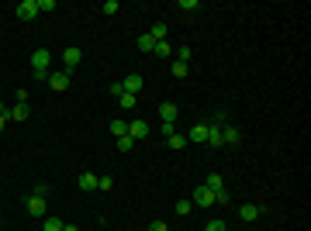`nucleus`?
<instances>
[{
    "mask_svg": "<svg viewBox=\"0 0 311 231\" xmlns=\"http://www.w3.org/2000/svg\"><path fill=\"white\" fill-rule=\"evenodd\" d=\"M180 7H183V10H197L201 3H197V0H180Z\"/></svg>",
    "mask_w": 311,
    "mask_h": 231,
    "instance_id": "2f4dec72",
    "label": "nucleus"
},
{
    "mask_svg": "<svg viewBox=\"0 0 311 231\" xmlns=\"http://www.w3.org/2000/svg\"><path fill=\"white\" fill-rule=\"evenodd\" d=\"M149 35H153L156 42H166V24H162V21H156L153 28H149Z\"/></svg>",
    "mask_w": 311,
    "mask_h": 231,
    "instance_id": "412c9836",
    "label": "nucleus"
},
{
    "mask_svg": "<svg viewBox=\"0 0 311 231\" xmlns=\"http://www.w3.org/2000/svg\"><path fill=\"white\" fill-rule=\"evenodd\" d=\"M118 149H121V152H132V149H135V138H132V135H121V138H118Z\"/></svg>",
    "mask_w": 311,
    "mask_h": 231,
    "instance_id": "393cba45",
    "label": "nucleus"
},
{
    "mask_svg": "<svg viewBox=\"0 0 311 231\" xmlns=\"http://www.w3.org/2000/svg\"><path fill=\"white\" fill-rule=\"evenodd\" d=\"M0 114H7V107H3V100H0Z\"/></svg>",
    "mask_w": 311,
    "mask_h": 231,
    "instance_id": "4c0bfd02",
    "label": "nucleus"
},
{
    "mask_svg": "<svg viewBox=\"0 0 311 231\" xmlns=\"http://www.w3.org/2000/svg\"><path fill=\"white\" fill-rule=\"evenodd\" d=\"M204 231H229V228H225V221H208Z\"/></svg>",
    "mask_w": 311,
    "mask_h": 231,
    "instance_id": "c85d7f7f",
    "label": "nucleus"
},
{
    "mask_svg": "<svg viewBox=\"0 0 311 231\" xmlns=\"http://www.w3.org/2000/svg\"><path fill=\"white\" fill-rule=\"evenodd\" d=\"M153 56H159V59H169V56H173V45H169V42H156Z\"/></svg>",
    "mask_w": 311,
    "mask_h": 231,
    "instance_id": "a211bd4d",
    "label": "nucleus"
},
{
    "mask_svg": "<svg viewBox=\"0 0 311 231\" xmlns=\"http://www.w3.org/2000/svg\"><path fill=\"white\" fill-rule=\"evenodd\" d=\"M149 231H169V228H166V221H153V225H149Z\"/></svg>",
    "mask_w": 311,
    "mask_h": 231,
    "instance_id": "f704fd0d",
    "label": "nucleus"
},
{
    "mask_svg": "<svg viewBox=\"0 0 311 231\" xmlns=\"http://www.w3.org/2000/svg\"><path fill=\"white\" fill-rule=\"evenodd\" d=\"M153 49H156V38L146 31V35H139V52H149L153 56Z\"/></svg>",
    "mask_w": 311,
    "mask_h": 231,
    "instance_id": "dca6fc26",
    "label": "nucleus"
},
{
    "mask_svg": "<svg viewBox=\"0 0 311 231\" xmlns=\"http://www.w3.org/2000/svg\"><path fill=\"white\" fill-rule=\"evenodd\" d=\"M7 114H10V121H28V104H14Z\"/></svg>",
    "mask_w": 311,
    "mask_h": 231,
    "instance_id": "4468645a",
    "label": "nucleus"
},
{
    "mask_svg": "<svg viewBox=\"0 0 311 231\" xmlns=\"http://www.w3.org/2000/svg\"><path fill=\"white\" fill-rule=\"evenodd\" d=\"M135 104H139V97H132V93H121V97H118V107H121V111H132Z\"/></svg>",
    "mask_w": 311,
    "mask_h": 231,
    "instance_id": "6ab92c4d",
    "label": "nucleus"
},
{
    "mask_svg": "<svg viewBox=\"0 0 311 231\" xmlns=\"http://www.w3.org/2000/svg\"><path fill=\"white\" fill-rule=\"evenodd\" d=\"M45 83H49L56 93H63V90H70V73H66V69H59V73H49V76H45Z\"/></svg>",
    "mask_w": 311,
    "mask_h": 231,
    "instance_id": "39448f33",
    "label": "nucleus"
},
{
    "mask_svg": "<svg viewBox=\"0 0 311 231\" xmlns=\"http://www.w3.org/2000/svg\"><path fill=\"white\" fill-rule=\"evenodd\" d=\"M176 59H180V62H190V49H187V45H183V49H180V52H176Z\"/></svg>",
    "mask_w": 311,
    "mask_h": 231,
    "instance_id": "473e14b6",
    "label": "nucleus"
},
{
    "mask_svg": "<svg viewBox=\"0 0 311 231\" xmlns=\"http://www.w3.org/2000/svg\"><path fill=\"white\" fill-rule=\"evenodd\" d=\"M204 186H208L211 193H222V190H225V186H222V176H218V173H211V176L204 179Z\"/></svg>",
    "mask_w": 311,
    "mask_h": 231,
    "instance_id": "f3484780",
    "label": "nucleus"
},
{
    "mask_svg": "<svg viewBox=\"0 0 311 231\" xmlns=\"http://www.w3.org/2000/svg\"><path fill=\"white\" fill-rule=\"evenodd\" d=\"M63 225H66V221H59V218H45V221H42V231H63Z\"/></svg>",
    "mask_w": 311,
    "mask_h": 231,
    "instance_id": "4be33fe9",
    "label": "nucleus"
},
{
    "mask_svg": "<svg viewBox=\"0 0 311 231\" xmlns=\"http://www.w3.org/2000/svg\"><path fill=\"white\" fill-rule=\"evenodd\" d=\"M222 124H225V114H218L215 121H208V138H204V142H208L211 149H222Z\"/></svg>",
    "mask_w": 311,
    "mask_h": 231,
    "instance_id": "f03ea898",
    "label": "nucleus"
},
{
    "mask_svg": "<svg viewBox=\"0 0 311 231\" xmlns=\"http://www.w3.org/2000/svg\"><path fill=\"white\" fill-rule=\"evenodd\" d=\"M42 10H56V0H38V14Z\"/></svg>",
    "mask_w": 311,
    "mask_h": 231,
    "instance_id": "c756f323",
    "label": "nucleus"
},
{
    "mask_svg": "<svg viewBox=\"0 0 311 231\" xmlns=\"http://www.w3.org/2000/svg\"><path fill=\"white\" fill-rule=\"evenodd\" d=\"M79 190H97V176L93 173H83L79 176Z\"/></svg>",
    "mask_w": 311,
    "mask_h": 231,
    "instance_id": "aec40b11",
    "label": "nucleus"
},
{
    "mask_svg": "<svg viewBox=\"0 0 311 231\" xmlns=\"http://www.w3.org/2000/svg\"><path fill=\"white\" fill-rule=\"evenodd\" d=\"M222 145H242V131L235 128V124H222Z\"/></svg>",
    "mask_w": 311,
    "mask_h": 231,
    "instance_id": "0eeeda50",
    "label": "nucleus"
},
{
    "mask_svg": "<svg viewBox=\"0 0 311 231\" xmlns=\"http://www.w3.org/2000/svg\"><path fill=\"white\" fill-rule=\"evenodd\" d=\"M10 121V114H0V131H3V124Z\"/></svg>",
    "mask_w": 311,
    "mask_h": 231,
    "instance_id": "c9c22d12",
    "label": "nucleus"
},
{
    "mask_svg": "<svg viewBox=\"0 0 311 231\" xmlns=\"http://www.w3.org/2000/svg\"><path fill=\"white\" fill-rule=\"evenodd\" d=\"M194 204H197V207H215V193L201 183V186L194 190Z\"/></svg>",
    "mask_w": 311,
    "mask_h": 231,
    "instance_id": "1a4fd4ad",
    "label": "nucleus"
},
{
    "mask_svg": "<svg viewBox=\"0 0 311 231\" xmlns=\"http://www.w3.org/2000/svg\"><path fill=\"white\" fill-rule=\"evenodd\" d=\"M111 135H114V138L128 135V121H111Z\"/></svg>",
    "mask_w": 311,
    "mask_h": 231,
    "instance_id": "5701e85b",
    "label": "nucleus"
},
{
    "mask_svg": "<svg viewBox=\"0 0 311 231\" xmlns=\"http://www.w3.org/2000/svg\"><path fill=\"white\" fill-rule=\"evenodd\" d=\"M49 66H52V52H49V49H35V56H31V69H35V76L45 79L49 76Z\"/></svg>",
    "mask_w": 311,
    "mask_h": 231,
    "instance_id": "f257e3e1",
    "label": "nucleus"
},
{
    "mask_svg": "<svg viewBox=\"0 0 311 231\" xmlns=\"http://www.w3.org/2000/svg\"><path fill=\"white\" fill-rule=\"evenodd\" d=\"M31 193H35V197H45V193H49V183H35V190H31Z\"/></svg>",
    "mask_w": 311,
    "mask_h": 231,
    "instance_id": "7c9ffc66",
    "label": "nucleus"
},
{
    "mask_svg": "<svg viewBox=\"0 0 311 231\" xmlns=\"http://www.w3.org/2000/svg\"><path fill=\"white\" fill-rule=\"evenodd\" d=\"M259 214H266V204H242V207H238V218H242L245 225H252Z\"/></svg>",
    "mask_w": 311,
    "mask_h": 231,
    "instance_id": "7ed1b4c3",
    "label": "nucleus"
},
{
    "mask_svg": "<svg viewBox=\"0 0 311 231\" xmlns=\"http://www.w3.org/2000/svg\"><path fill=\"white\" fill-rule=\"evenodd\" d=\"M100 10L111 17V14H118V10H121V3H118V0H104V7H100Z\"/></svg>",
    "mask_w": 311,
    "mask_h": 231,
    "instance_id": "a878e982",
    "label": "nucleus"
},
{
    "mask_svg": "<svg viewBox=\"0 0 311 231\" xmlns=\"http://www.w3.org/2000/svg\"><path fill=\"white\" fill-rule=\"evenodd\" d=\"M79 62H83V52H79V49H66V52H63V69H66V73H73Z\"/></svg>",
    "mask_w": 311,
    "mask_h": 231,
    "instance_id": "6e6552de",
    "label": "nucleus"
},
{
    "mask_svg": "<svg viewBox=\"0 0 311 231\" xmlns=\"http://www.w3.org/2000/svg\"><path fill=\"white\" fill-rule=\"evenodd\" d=\"M173 207H176V214H190V207H194V204H190V200H176Z\"/></svg>",
    "mask_w": 311,
    "mask_h": 231,
    "instance_id": "cd10ccee",
    "label": "nucleus"
},
{
    "mask_svg": "<svg viewBox=\"0 0 311 231\" xmlns=\"http://www.w3.org/2000/svg\"><path fill=\"white\" fill-rule=\"evenodd\" d=\"M128 135H132L135 142H142V138H149V124H146V121H132V124H128Z\"/></svg>",
    "mask_w": 311,
    "mask_h": 231,
    "instance_id": "f8f14e48",
    "label": "nucleus"
},
{
    "mask_svg": "<svg viewBox=\"0 0 311 231\" xmlns=\"http://www.w3.org/2000/svg\"><path fill=\"white\" fill-rule=\"evenodd\" d=\"M142 83H146V79L139 76V73H132V76H125V79H121V86H125V93H132V97H135V93L142 90Z\"/></svg>",
    "mask_w": 311,
    "mask_h": 231,
    "instance_id": "9b49d317",
    "label": "nucleus"
},
{
    "mask_svg": "<svg viewBox=\"0 0 311 231\" xmlns=\"http://www.w3.org/2000/svg\"><path fill=\"white\" fill-rule=\"evenodd\" d=\"M14 100L17 104H28V90H14Z\"/></svg>",
    "mask_w": 311,
    "mask_h": 231,
    "instance_id": "72a5a7b5",
    "label": "nucleus"
},
{
    "mask_svg": "<svg viewBox=\"0 0 311 231\" xmlns=\"http://www.w3.org/2000/svg\"><path fill=\"white\" fill-rule=\"evenodd\" d=\"M24 204H28V214H31V218H45V197H35V193H31Z\"/></svg>",
    "mask_w": 311,
    "mask_h": 231,
    "instance_id": "9d476101",
    "label": "nucleus"
},
{
    "mask_svg": "<svg viewBox=\"0 0 311 231\" xmlns=\"http://www.w3.org/2000/svg\"><path fill=\"white\" fill-rule=\"evenodd\" d=\"M169 73H173L176 79H183L187 73H190V66H187V62H180V59H173V62H169Z\"/></svg>",
    "mask_w": 311,
    "mask_h": 231,
    "instance_id": "2eb2a0df",
    "label": "nucleus"
},
{
    "mask_svg": "<svg viewBox=\"0 0 311 231\" xmlns=\"http://www.w3.org/2000/svg\"><path fill=\"white\" fill-rule=\"evenodd\" d=\"M63 231H79V228L77 225H63Z\"/></svg>",
    "mask_w": 311,
    "mask_h": 231,
    "instance_id": "e433bc0d",
    "label": "nucleus"
},
{
    "mask_svg": "<svg viewBox=\"0 0 311 231\" xmlns=\"http://www.w3.org/2000/svg\"><path fill=\"white\" fill-rule=\"evenodd\" d=\"M204 138H208V121L194 124V128H190V135H187V142H194V145H201Z\"/></svg>",
    "mask_w": 311,
    "mask_h": 231,
    "instance_id": "ddd939ff",
    "label": "nucleus"
},
{
    "mask_svg": "<svg viewBox=\"0 0 311 231\" xmlns=\"http://www.w3.org/2000/svg\"><path fill=\"white\" fill-rule=\"evenodd\" d=\"M111 186H114V179H111V176H97V190H104V193H107Z\"/></svg>",
    "mask_w": 311,
    "mask_h": 231,
    "instance_id": "bb28decb",
    "label": "nucleus"
},
{
    "mask_svg": "<svg viewBox=\"0 0 311 231\" xmlns=\"http://www.w3.org/2000/svg\"><path fill=\"white\" fill-rule=\"evenodd\" d=\"M159 117H162V124H176L180 107H176V104H169V100H162V104H159Z\"/></svg>",
    "mask_w": 311,
    "mask_h": 231,
    "instance_id": "423d86ee",
    "label": "nucleus"
},
{
    "mask_svg": "<svg viewBox=\"0 0 311 231\" xmlns=\"http://www.w3.org/2000/svg\"><path fill=\"white\" fill-rule=\"evenodd\" d=\"M166 142H169V149H183L187 145V135H176L173 131V135H166Z\"/></svg>",
    "mask_w": 311,
    "mask_h": 231,
    "instance_id": "b1692460",
    "label": "nucleus"
},
{
    "mask_svg": "<svg viewBox=\"0 0 311 231\" xmlns=\"http://www.w3.org/2000/svg\"><path fill=\"white\" fill-rule=\"evenodd\" d=\"M14 10H17L21 21H35V17H38V0H21Z\"/></svg>",
    "mask_w": 311,
    "mask_h": 231,
    "instance_id": "20e7f679",
    "label": "nucleus"
}]
</instances>
